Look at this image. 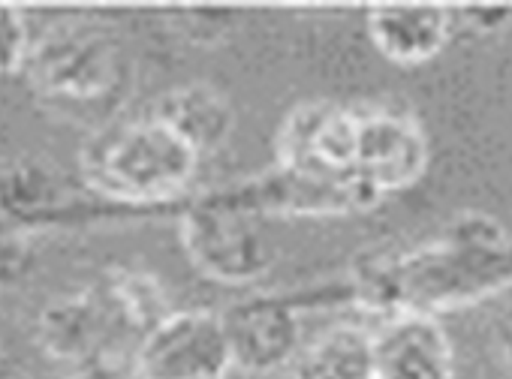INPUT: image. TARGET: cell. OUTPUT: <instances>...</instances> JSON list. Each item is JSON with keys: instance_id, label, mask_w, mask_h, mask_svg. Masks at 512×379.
Wrapping results in <instances>:
<instances>
[{"instance_id": "1", "label": "cell", "mask_w": 512, "mask_h": 379, "mask_svg": "<svg viewBox=\"0 0 512 379\" xmlns=\"http://www.w3.org/2000/svg\"><path fill=\"white\" fill-rule=\"evenodd\" d=\"M22 73L52 112L91 118L97 127L118 118L133 88L127 40L97 19H64L46 28Z\"/></svg>"}, {"instance_id": "2", "label": "cell", "mask_w": 512, "mask_h": 379, "mask_svg": "<svg viewBox=\"0 0 512 379\" xmlns=\"http://www.w3.org/2000/svg\"><path fill=\"white\" fill-rule=\"evenodd\" d=\"M202 157L157 118H112L79 151V175L94 193L121 205H163L187 193Z\"/></svg>"}, {"instance_id": "3", "label": "cell", "mask_w": 512, "mask_h": 379, "mask_svg": "<svg viewBox=\"0 0 512 379\" xmlns=\"http://www.w3.org/2000/svg\"><path fill=\"white\" fill-rule=\"evenodd\" d=\"M181 244L193 268L226 286L260 280L275 265V244L263 232L260 214L229 193L205 196L181 217Z\"/></svg>"}, {"instance_id": "4", "label": "cell", "mask_w": 512, "mask_h": 379, "mask_svg": "<svg viewBox=\"0 0 512 379\" xmlns=\"http://www.w3.org/2000/svg\"><path fill=\"white\" fill-rule=\"evenodd\" d=\"M235 370L226 328L214 310H172L157 319L133 355L136 379H226Z\"/></svg>"}, {"instance_id": "5", "label": "cell", "mask_w": 512, "mask_h": 379, "mask_svg": "<svg viewBox=\"0 0 512 379\" xmlns=\"http://www.w3.org/2000/svg\"><path fill=\"white\" fill-rule=\"evenodd\" d=\"M353 160L356 106L311 100L287 112L275 139V163L281 169L323 181H359Z\"/></svg>"}, {"instance_id": "6", "label": "cell", "mask_w": 512, "mask_h": 379, "mask_svg": "<svg viewBox=\"0 0 512 379\" xmlns=\"http://www.w3.org/2000/svg\"><path fill=\"white\" fill-rule=\"evenodd\" d=\"M428 136L422 124L398 109L356 106V178L377 196L413 187L428 169Z\"/></svg>"}, {"instance_id": "7", "label": "cell", "mask_w": 512, "mask_h": 379, "mask_svg": "<svg viewBox=\"0 0 512 379\" xmlns=\"http://www.w3.org/2000/svg\"><path fill=\"white\" fill-rule=\"evenodd\" d=\"M232 364L247 373H275L290 367L302 349V322L290 301L250 298L220 313Z\"/></svg>"}, {"instance_id": "8", "label": "cell", "mask_w": 512, "mask_h": 379, "mask_svg": "<svg viewBox=\"0 0 512 379\" xmlns=\"http://www.w3.org/2000/svg\"><path fill=\"white\" fill-rule=\"evenodd\" d=\"M371 343L377 379H455V343L437 316L389 313Z\"/></svg>"}, {"instance_id": "9", "label": "cell", "mask_w": 512, "mask_h": 379, "mask_svg": "<svg viewBox=\"0 0 512 379\" xmlns=\"http://www.w3.org/2000/svg\"><path fill=\"white\" fill-rule=\"evenodd\" d=\"M118 322L133 328L109 289L70 292L43 307L37 319V343L55 361H85L100 352Z\"/></svg>"}, {"instance_id": "10", "label": "cell", "mask_w": 512, "mask_h": 379, "mask_svg": "<svg viewBox=\"0 0 512 379\" xmlns=\"http://www.w3.org/2000/svg\"><path fill=\"white\" fill-rule=\"evenodd\" d=\"M374 49L398 64L419 67L437 58L452 37V10L443 4H380L368 13Z\"/></svg>"}, {"instance_id": "11", "label": "cell", "mask_w": 512, "mask_h": 379, "mask_svg": "<svg viewBox=\"0 0 512 379\" xmlns=\"http://www.w3.org/2000/svg\"><path fill=\"white\" fill-rule=\"evenodd\" d=\"M175 133L199 157L223 148L235 130V109L223 91L205 82H190L166 91L148 112Z\"/></svg>"}, {"instance_id": "12", "label": "cell", "mask_w": 512, "mask_h": 379, "mask_svg": "<svg viewBox=\"0 0 512 379\" xmlns=\"http://www.w3.org/2000/svg\"><path fill=\"white\" fill-rule=\"evenodd\" d=\"M290 367L293 379H377L371 331L335 325L305 343Z\"/></svg>"}, {"instance_id": "13", "label": "cell", "mask_w": 512, "mask_h": 379, "mask_svg": "<svg viewBox=\"0 0 512 379\" xmlns=\"http://www.w3.org/2000/svg\"><path fill=\"white\" fill-rule=\"evenodd\" d=\"M34 37L19 7L0 4V76H16L25 70Z\"/></svg>"}, {"instance_id": "14", "label": "cell", "mask_w": 512, "mask_h": 379, "mask_svg": "<svg viewBox=\"0 0 512 379\" xmlns=\"http://www.w3.org/2000/svg\"><path fill=\"white\" fill-rule=\"evenodd\" d=\"M28 349L16 322L0 316V379H25Z\"/></svg>"}, {"instance_id": "15", "label": "cell", "mask_w": 512, "mask_h": 379, "mask_svg": "<svg viewBox=\"0 0 512 379\" xmlns=\"http://www.w3.org/2000/svg\"><path fill=\"white\" fill-rule=\"evenodd\" d=\"M467 25L476 28L479 34H497L512 22V7H497V4H473L464 7Z\"/></svg>"}, {"instance_id": "16", "label": "cell", "mask_w": 512, "mask_h": 379, "mask_svg": "<svg viewBox=\"0 0 512 379\" xmlns=\"http://www.w3.org/2000/svg\"><path fill=\"white\" fill-rule=\"evenodd\" d=\"M494 352H497V361L500 367L512 376V316L503 319L497 325V334H494Z\"/></svg>"}]
</instances>
